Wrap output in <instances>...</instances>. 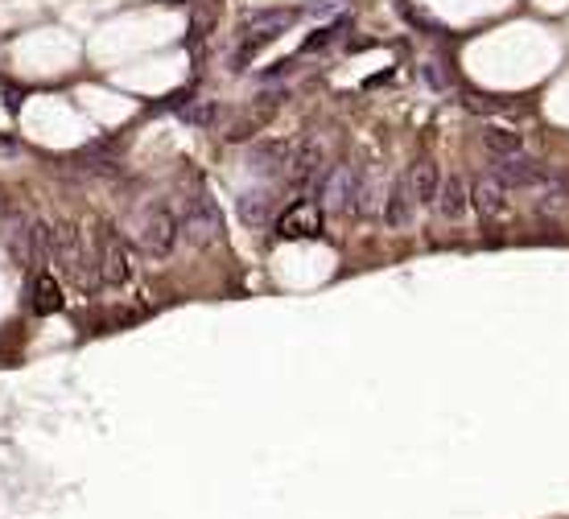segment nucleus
Instances as JSON below:
<instances>
[{
	"label": "nucleus",
	"mask_w": 569,
	"mask_h": 519,
	"mask_svg": "<svg viewBox=\"0 0 569 519\" xmlns=\"http://www.w3.org/2000/svg\"><path fill=\"white\" fill-rule=\"evenodd\" d=\"M182 239V227H178V214L165 206V202H153L145 206V214L137 219V244L149 260H170L173 247Z\"/></svg>",
	"instance_id": "f257e3e1"
},
{
	"label": "nucleus",
	"mask_w": 569,
	"mask_h": 519,
	"mask_svg": "<svg viewBox=\"0 0 569 519\" xmlns=\"http://www.w3.org/2000/svg\"><path fill=\"white\" fill-rule=\"evenodd\" d=\"M178 227H182L186 244L206 247L223 235V214H219V206L206 194H186L182 211H178Z\"/></svg>",
	"instance_id": "f03ea898"
},
{
	"label": "nucleus",
	"mask_w": 569,
	"mask_h": 519,
	"mask_svg": "<svg viewBox=\"0 0 569 519\" xmlns=\"http://www.w3.org/2000/svg\"><path fill=\"white\" fill-rule=\"evenodd\" d=\"M355 190H359V170H351V165H331L322 178H314L318 206L331 214H351Z\"/></svg>",
	"instance_id": "7ed1b4c3"
},
{
	"label": "nucleus",
	"mask_w": 569,
	"mask_h": 519,
	"mask_svg": "<svg viewBox=\"0 0 569 519\" xmlns=\"http://www.w3.org/2000/svg\"><path fill=\"white\" fill-rule=\"evenodd\" d=\"M96 260H99V280L112 289H120L129 280V247L120 239V231L112 222H104L96 235Z\"/></svg>",
	"instance_id": "20e7f679"
},
{
	"label": "nucleus",
	"mask_w": 569,
	"mask_h": 519,
	"mask_svg": "<svg viewBox=\"0 0 569 519\" xmlns=\"http://www.w3.org/2000/svg\"><path fill=\"white\" fill-rule=\"evenodd\" d=\"M495 178L504 181L507 190H532V186H540V181L548 178V170L540 165L532 153H507V157H495Z\"/></svg>",
	"instance_id": "39448f33"
},
{
	"label": "nucleus",
	"mask_w": 569,
	"mask_h": 519,
	"mask_svg": "<svg viewBox=\"0 0 569 519\" xmlns=\"http://www.w3.org/2000/svg\"><path fill=\"white\" fill-rule=\"evenodd\" d=\"M417 198H413V186H408V173L392 178L388 186V198H384V227L388 231H408L417 222Z\"/></svg>",
	"instance_id": "423d86ee"
},
{
	"label": "nucleus",
	"mask_w": 569,
	"mask_h": 519,
	"mask_svg": "<svg viewBox=\"0 0 569 519\" xmlns=\"http://www.w3.org/2000/svg\"><path fill=\"white\" fill-rule=\"evenodd\" d=\"M4 235H9V252H13V260H17V268L38 272V268H42V255H38V244H33V222L25 219V214H13Z\"/></svg>",
	"instance_id": "0eeeda50"
},
{
	"label": "nucleus",
	"mask_w": 569,
	"mask_h": 519,
	"mask_svg": "<svg viewBox=\"0 0 569 519\" xmlns=\"http://www.w3.org/2000/svg\"><path fill=\"white\" fill-rule=\"evenodd\" d=\"M236 211H239V222H244V227H252V231H264V227L272 222V211H277V198H272L269 186H256V190L239 194Z\"/></svg>",
	"instance_id": "6e6552de"
},
{
	"label": "nucleus",
	"mask_w": 569,
	"mask_h": 519,
	"mask_svg": "<svg viewBox=\"0 0 569 519\" xmlns=\"http://www.w3.org/2000/svg\"><path fill=\"white\" fill-rule=\"evenodd\" d=\"M289 157H293V148L285 145V140H256V145H252V153H247V170H256V173H264V178H272V173L289 170Z\"/></svg>",
	"instance_id": "1a4fd4ad"
},
{
	"label": "nucleus",
	"mask_w": 569,
	"mask_h": 519,
	"mask_svg": "<svg viewBox=\"0 0 569 519\" xmlns=\"http://www.w3.org/2000/svg\"><path fill=\"white\" fill-rule=\"evenodd\" d=\"M471 202H474V211H479V214L499 219V214H507V186L495 178V173H483V178L474 181Z\"/></svg>",
	"instance_id": "9d476101"
},
{
	"label": "nucleus",
	"mask_w": 569,
	"mask_h": 519,
	"mask_svg": "<svg viewBox=\"0 0 569 519\" xmlns=\"http://www.w3.org/2000/svg\"><path fill=\"white\" fill-rule=\"evenodd\" d=\"M318 165H322V145H318V140H305V145L293 148L289 170H285V178H289L293 190H301V186H310V181L318 178Z\"/></svg>",
	"instance_id": "9b49d317"
},
{
	"label": "nucleus",
	"mask_w": 569,
	"mask_h": 519,
	"mask_svg": "<svg viewBox=\"0 0 569 519\" xmlns=\"http://www.w3.org/2000/svg\"><path fill=\"white\" fill-rule=\"evenodd\" d=\"M297 17H301L297 9H256V13H247V17H244V29L247 33L256 29V38L272 42L277 33H285L289 25H297Z\"/></svg>",
	"instance_id": "f8f14e48"
},
{
	"label": "nucleus",
	"mask_w": 569,
	"mask_h": 519,
	"mask_svg": "<svg viewBox=\"0 0 569 519\" xmlns=\"http://www.w3.org/2000/svg\"><path fill=\"white\" fill-rule=\"evenodd\" d=\"M438 214L441 219L458 222L462 214H466V206H471V190H466V181L458 178V173H450V178H441V190H438Z\"/></svg>",
	"instance_id": "ddd939ff"
},
{
	"label": "nucleus",
	"mask_w": 569,
	"mask_h": 519,
	"mask_svg": "<svg viewBox=\"0 0 569 519\" xmlns=\"http://www.w3.org/2000/svg\"><path fill=\"white\" fill-rule=\"evenodd\" d=\"M408 186H413L417 206H433L441 190V170L433 161H417V165H408Z\"/></svg>",
	"instance_id": "4468645a"
},
{
	"label": "nucleus",
	"mask_w": 569,
	"mask_h": 519,
	"mask_svg": "<svg viewBox=\"0 0 569 519\" xmlns=\"http://www.w3.org/2000/svg\"><path fill=\"white\" fill-rule=\"evenodd\" d=\"M318 222H322L318 206H314V202H297L293 211L280 214L277 227H280V235H285V239H301V235H314V231H318Z\"/></svg>",
	"instance_id": "2eb2a0df"
},
{
	"label": "nucleus",
	"mask_w": 569,
	"mask_h": 519,
	"mask_svg": "<svg viewBox=\"0 0 569 519\" xmlns=\"http://www.w3.org/2000/svg\"><path fill=\"white\" fill-rule=\"evenodd\" d=\"M483 148L491 153V161L507 157V153H520L524 148V132H515L507 124H491V128H483Z\"/></svg>",
	"instance_id": "dca6fc26"
},
{
	"label": "nucleus",
	"mask_w": 569,
	"mask_h": 519,
	"mask_svg": "<svg viewBox=\"0 0 569 519\" xmlns=\"http://www.w3.org/2000/svg\"><path fill=\"white\" fill-rule=\"evenodd\" d=\"M63 306V297H58V280L50 272H38L33 276V309L38 314H54Z\"/></svg>",
	"instance_id": "f3484780"
},
{
	"label": "nucleus",
	"mask_w": 569,
	"mask_h": 519,
	"mask_svg": "<svg viewBox=\"0 0 569 519\" xmlns=\"http://www.w3.org/2000/svg\"><path fill=\"white\" fill-rule=\"evenodd\" d=\"M182 120H186L190 128H211V124H219V104H211V99L186 104V107H182Z\"/></svg>",
	"instance_id": "a211bd4d"
},
{
	"label": "nucleus",
	"mask_w": 569,
	"mask_h": 519,
	"mask_svg": "<svg viewBox=\"0 0 569 519\" xmlns=\"http://www.w3.org/2000/svg\"><path fill=\"white\" fill-rule=\"evenodd\" d=\"M372 211H376V178L367 170H359V190H355L351 214H372Z\"/></svg>",
	"instance_id": "6ab92c4d"
},
{
	"label": "nucleus",
	"mask_w": 569,
	"mask_h": 519,
	"mask_svg": "<svg viewBox=\"0 0 569 519\" xmlns=\"http://www.w3.org/2000/svg\"><path fill=\"white\" fill-rule=\"evenodd\" d=\"M421 74H425V83H430V87H438V91H446V87H450V83H446V79H441L438 63H430V66H425V71H421Z\"/></svg>",
	"instance_id": "aec40b11"
}]
</instances>
